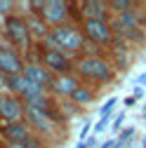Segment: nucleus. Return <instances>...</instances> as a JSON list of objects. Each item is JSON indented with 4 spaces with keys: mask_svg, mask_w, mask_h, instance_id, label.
Wrapping results in <instances>:
<instances>
[{
    "mask_svg": "<svg viewBox=\"0 0 146 148\" xmlns=\"http://www.w3.org/2000/svg\"><path fill=\"white\" fill-rule=\"evenodd\" d=\"M85 42L87 40H85L83 31H80V24H71V21L50 28V35L45 40V45L64 52L66 57H71L73 61H76L78 57H83V54H87L85 52Z\"/></svg>",
    "mask_w": 146,
    "mask_h": 148,
    "instance_id": "2",
    "label": "nucleus"
},
{
    "mask_svg": "<svg viewBox=\"0 0 146 148\" xmlns=\"http://www.w3.org/2000/svg\"><path fill=\"white\" fill-rule=\"evenodd\" d=\"M137 85H139V87H144V89H146V73H141V75H139V78H137Z\"/></svg>",
    "mask_w": 146,
    "mask_h": 148,
    "instance_id": "25",
    "label": "nucleus"
},
{
    "mask_svg": "<svg viewBox=\"0 0 146 148\" xmlns=\"http://www.w3.org/2000/svg\"><path fill=\"white\" fill-rule=\"evenodd\" d=\"M0 120L5 122L24 120V101L10 92H0Z\"/></svg>",
    "mask_w": 146,
    "mask_h": 148,
    "instance_id": "7",
    "label": "nucleus"
},
{
    "mask_svg": "<svg viewBox=\"0 0 146 148\" xmlns=\"http://www.w3.org/2000/svg\"><path fill=\"white\" fill-rule=\"evenodd\" d=\"M35 59H38V61L52 73V75H71V73H73V59L66 57L64 52L45 45V42H38Z\"/></svg>",
    "mask_w": 146,
    "mask_h": 148,
    "instance_id": "4",
    "label": "nucleus"
},
{
    "mask_svg": "<svg viewBox=\"0 0 146 148\" xmlns=\"http://www.w3.org/2000/svg\"><path fill=\"white\" fill-rule=\"evenodd\" d=\"M80 85V80L73 75H52V82H50V94L59 97V99H71V94L76 92V87Z\"/></svg>",
    "mask_w": 146,
    "mask_h": 148,
    "instance_id": "12",
    "label": "nucleus"
},
{
    "mask_svg": "<svg viewBox=\"0 0 146 148\" xmlns=\"http://www.w3.org/2000/svg\"><path fill=\"white\" fill-rule=\"evenodd\" d=\"M38 148H50V146H47V143H40V146H38Z\"/></svg>",
    "mask_w": 146,
    "mask_h": 148,
    "instance_id": "30",
    "label": "nucleus"
},
{
    "mask_svg": "<svg viewBox=\"0 0 146 148\" xmlns=\"http://www.w3.org/2000/svg\"><path fill=\"white\" fill-rule=\"evenodd\" d=\"M17 0H0V16H10V14H17Z\"/></svg>",
    "mask_w": 146,
    "mask_h": 148,
    "instance_id": "19",
    "label": "nucleus"
},
{
    "mask_svg": "<svg viewBox=\"0 0 146 148\" xmlns=\"http://www.w3.org/2000/svg\"><path fill=\"white\" fill-rule=\"evenodd\" d=\"M144 94H146V89H144V87H139V85H137V87H134V92H132V97H134V99H141Z\"/></svg>",
    "mask_w": 146,
    "mask_h": 148,
    "instance_id": "24",
    "label": "nucleus"
},
{
    "mask_svg": "<svg viewBox=\"0 0 146 148\" xmlns=\"http://www.w3.org/2000/svg\"><path fill=\"white\" fill-rule=\"evenodd\" d=\"M76 148H90V146H87V141H80V143H78Z\"/></svg>",
    "mask_w": 146,
    "mask_h": 148,
    "instance_id": "27",
    "label": "nucleus"
},
{
    "mask_svg": "<svg viewBox=\"0 0 146 148\" xmlns=\"http://www.w3.org/2000/svg\"><path fill=\"white\" fill-rule=\"evenodd\" d=\"M76 7L80 10V21H85V19L111 21L108 7H106V3H101V0H80V3H76Z\"/></svg>",
    "mask_w": 146,
    "mask_h": 148,
    "instance_id": "11",
    "label": "nucleus"
},
{
    "mask_svg": "<svg viewBox=\"0 0 146 148\" xmlns=\"http://www.w3.org/2000/svg\"><path fill=\"white\" fill-rule=\"evenodd\" d=\"M94 97H97V92H94V87H90V85H78L76 87V92L71 94V103L73 106H85V103H90V101H94Z\"/></svg>",
    "mask_w": 146,
    "mask_h": 148,
    "instance_id": "15",
    "label": "nucleus"
},
{
    "mask_svg": "<svg viewBox=\"0 0 146 148\" xmlns=\"http://www.w3.org/2000/svg\"><path fill=\"white\" fill-rule=\"evenodd\" d=\"M26 89V75L19 73V75H7V92L14 97H21Z\"/></svg>",
    "mask_w": 146,
    "mask_h": 148,
    "instance_id": "16",
    "label": "nucleus"
},
{
    "mask_svg": "<svg viewBox=\"0 0 146 148\" xmlns=\"http://www.w3.org/2000/svg\"><path fill=\"white\" fill-rule=\"evenodd\" d=\"M24 75L31 80V82H35V85H40V87H45V89H50V82H52V73L38 61V59H26V66H24Z\"/></svg>",
    "mask_w": 146,
    "mask_h": 148,
    "instance_id": "13",
    "label": "nucleus"
},
{
    "mask_svg": "<svg viewBox=\"0 0 146 148\" xmlns=\"http://www.w3.org/2000/svg\"><path fill=\"white\" fill-rule=\"evenodd\" d=\"M134 101H137L134 97H127V99H125V106H134Z\"/></svg>",
    "mask_w": 146,
    "mask_h": 148,
    "instance_id": "26",
    "label": "nucleus"
},
{
    "mask_svg": "<svg viewBox=\"0 0 146 148\" xmlns=\"http://www.w3.org/2000/svg\"><path fill=\"white\" fill-rule=\"evenodd\" d=\"M24 66H26V59L21 57V52H17L10 45L0 49V71L5 75H19V73H24Z\"/></svg>",
    "mask_w": 146,
    "mask_h": 148,
    "instance_id": "9",
    "label": "nucleus"
},
{
    "mask_svg": "<svg viewBox=\"0 0 146 148\" xmlns=\"http://www.w3.org/2000/svg\"><path fill=\"white\" fill-rule=\"evenodd\" d=\"M5 47V38H3V33H0V49Z\"/></svg>",
    "mask_w": 146,
    "mask_h": 148,
    "instance_id": "28",
    "label": "nucleus"
},
{
    "mask_svg": "<svg viewBox=\"0 0 146 148\" xmlns=\"http://www.w3.org/2000/svg\"><path fill=\"white\" fill-rule=\"evenodd\" d=\"M24 122L31 127V132H33V129H35V132H40V134H52L54 132L52 115L45 113V110L31 108V106H24Z\"/></svg>",
    "mask_w": 146,
    "mask_h": 148,
    "instance_id": "8",
    "label": "nucleus"
},
{
    "mask_svg": "<svg viewBox=\"0 0 146 148\" xmlns=\"http://www.w3.org/2000/svg\"><path fill=\"white\" fill-rule=\"evenodd\" d=\"M92 129H94V127H92V122H90V120H85V125L80 127V134H78V136H80V141H87V134L92 132Z\"/></svg>",
    "mask_w": 146,
    "mask_h": 148,
    "instance_id": "21",
    "label": "nucleus"
},
{
    "mask_svg": "<svg viewBox=\"0 0 146 148\" xmlns=\"http://www.w3.org/2000/svg\"><path fill=\"white\" fill-rule=\"evenodd\" d=\"M116 106H118V99H116V97L106 99L104 106L99 108V118H111V115H113V110H116Z\"/></svg>",
    "mask_w": 146,
    "mask_h": 148,
    "instance_id": "18",
    "label": "nucleus"
},
{
    "mask_svg": "<svg viewBox=\"0 0 146 148\" xmlns=\"http://www.w3.org/2000/svg\"><path fill=\"white\" fill-rule=\"evenodd\" d=\"M0 92H7V75L0 71Z\"/></svg>",
    "mask_w": 146,
    "mask_h": 148,
    "instance_id": "23",
    "label": "nucleus"
},
{
    "mask_svg": "<svg viewBox=\"0 0 146 148\" xmlns=\"http://www.w3.org/2000/svg\"><path fill=\"white\" fill-rule=\"evenodd\" d=\"M43 19L50 28L54 26H61L71 21V3H64V0H45V7H43Z\"/></svg>",
    "mask_w": 146,
    "mask_h": 148,
    "instance_id": "6",
    "label": "nucleus"
},
{
    "mask_svg": "<svg viewBox=\"0 0 146 148\" xmlns=\"http://www.w3.org/2000/svg\"><path fill=\"white\" fill-rule=\"evenodd\" d=\"M80 31L85 35V40L90 45H97V47H111L113 42V31H111V24L108 21H101V19H85L80 21Z\"/></svg>",
    "mask_w": 146,
    "mask_h": 148,
    "instance_id": "5",
    "label": "nucleus"
},
{
    "mask_svg": "<svg viewBox=\"0 0 146 148\" xmlns=\"http://www.w3.org/2000/svg\"><path fill=\"white\" fill-rule=\"evenodd\" d=\"M108 125H111V118H99V120L94 122V129H92V132H94V134H101Z\"/></svg>",
    "mask_w": 146,
    "mask_h": 148,
    "instance_id": "20",
    "label": "nucleus"
},
{
    "mask_svg": "<svg viewBox=\"0 0 146 148\" xmlns=\"http://www.w3.org/2000/svg\"><path fill=\"white\" fill-rule=\"evenodd\" d=\"M106 7H108V12H113V14H123V12L134 10L137 3H132V0H108Z\"/></svg>",
    "mask_w": 146,
    "mask_h": 148,
    "instance_id": "17",
    "label": "nucleus"
},
{
    "mask_svg": "<svg viewBox=\"0 0 146 148\" xmlns=\"http://www.w3.org/2000/svg\"><path fill=\"white\" fill-rule=\"evenodd\" d=\"M24 19H26V26H28V33H31L33 42H45V40H47V35H50V26L45 24L43 16L26 12V14H24Z\"/></svg>",
    "mask_w": 146,
    "mask_h": 148,
    "instance_id": "14",
    "label": "nucleus"
},
{
    "mask_svg": "<svg viewBox=\"0 0 146 148\" xmlns=\"http://www.w3.org/2000/svg\"><path fill=\"white\" fill-rule=\"evenodd\" d=\"M123 120H125V110H123V113H118V115H116V120H113V125H111V129H113V132H118V129H120Z\"/></svg>",
    "mask_w": 146,
    "mask_h": 148,
    "instance_id": "22",
    "label": "nucleus"
},
{
    "mask_svg": "<svg viewBox=\"0 0 146 148\" xmlns=\"http://www.w3.org/2000/svg\"><path fill=\"white\" fill-rule=\"evenodd\" d=\"M141 118H144V120H146V106H144V110H141Z\"/></svg>",
    "mask_w": 146,
    "mask_h": 148,
    "instance_id": "29",
    "label": "nucleus"
},
{
    "mask_svg": "<svg viewBox=\"0 0 146 148\" xmlns=\"http://www.w3.org/2000/svg\"><path fill=\"white\" fill-rule=\"evenodd\" d=\"M3 38H5V45L14 47L17 52H28L33 49V38L28 33V26H26V19L24 14H10L3 19Z\"/></svg>",
    "mask_w": 146,
    "mask_h": 148,
    "instance_id": "3",
    "label": "nucleus"
},
{
    "mask_svg": "<svg viewBox=\"0 0 146 148\" xmlns=\"http://www.w3.org/2000/svg\"><path fill=\"white\" fill-rule=\"evenodd\" d=\"M0 136L5 139V143H26L33 139V132L24 120H19V122H5L0 127Z\"/></svg>",
    "mask_w": 146,
    "mask_h": 148,
    "instance_id": "10",
    "label": "nucleus"
},
{
    "mask_svg": "<svg viewBox=\"0 0 146 148\" xmlns=\"http://www.w3.org/2000/svg\"><path fill=\"white\" fill-rule=\"evenodd\" d=\"M73 73L76 78L83 80V85H106L116 78V68L111 59L101 54H83L73 61Z\"/></svg>",
    "mask_w": 146,
    "mask_h": 148,
    "instance_id": "1",
    "label": "nucleus"
}]
</instances>
